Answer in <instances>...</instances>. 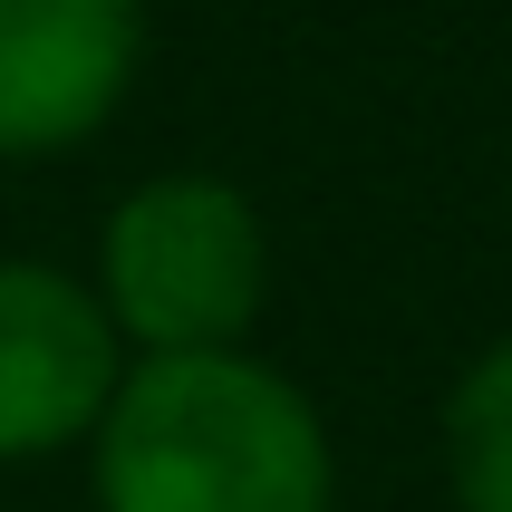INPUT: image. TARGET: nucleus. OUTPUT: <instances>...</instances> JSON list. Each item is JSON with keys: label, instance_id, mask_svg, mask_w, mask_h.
<instances>
[{"label": "nucleus", "instance_id": "1", "mask_svg": "<svg viewBox=\"0 0 512 512\" xmlns=\"http://www.w3.org/2000/svg\"><path fill=\"white\" fill-rule=\"evenodd\" d=\"M97 512H329L339 455L300 377L252 348L126 358L87 435Z\"/></svg>", "mask_w": 512, "mask_h": 512}, {"label": "nucleus", "instance_id": "2", "mask_svg": "<svg viewBox=\"0 0 512 512\" xmlns=\"http://www.w3.org/2000/svg\"><path fill=\"white\" fill-rule=\"evenodd\" d=\"M97 310L126 358L242 348L271 300V232L232 174H145L97 232Z\"/></svg>", "mask_w": 512, "mask_h": 512}, {"label": "nucleus", "instance_id": "3", "mask_svg": "<svg viewBox=\"0 0 512 512\" xmlns=\"http://www.w3.org/2000/svg\"><path fill=\"white\" fill-rule=\"evenodd\" d=\"M126 339L58 261H0V464H49L97 435Z\"/></svg>", "mask_w": 512, "mask_h": 512}, {"label": "nucleus", "instance_id": "4", "mask_svg": "<svg viewBox=\"0 0 512 512\" xmlns=\"http://www.w3.org/2000/svg\"><path fill=\"white\" fill-rule=\"evenodd\" d=\"M145 68V0H0V155H68L126 107Z\"/></svg>", "mask_w": 512, "mask_h": 512}, {"label": "nucleus", "instance_id": "5", "mask_svg": "<svg viewBox=\"0 0 512 512\" xmlns=\"http://www.w3.org/2000/svg\"><path fill=\"white\" fill-rule=\"evenodd\" d=\"M445 493L455 512H512V339L474 348L445 387Z\"/></svg>", "mask_w": 512, "mask_h": 512}]
</instances>
